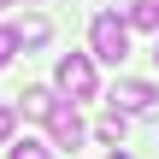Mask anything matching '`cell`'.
I'll use <instances>...</instances> for the list:
<instances>
[{"mask_svg":"<svg viewBox=\"0 0 159 159\" xmlns=\"http://www.w3.org/2000/svg\"><path fill=\"white\" fill-rule=\"evenodd\" d=\"M89 41H94V59H106V65H124L130 59V24L118 12H100L89 24Z\"/></svg>","mask_w":159,"mask_h":159,"instance_id":"cell-1","label":"cell"},{"mask_svg":"<svg viewBox=\"0 0 159 159\" xmlns=\"http://www.w3.org/2000/svg\"><path fill=\"white\" fill-rule=\"evenodd\" d=\"M53 83H59V94H71V100H94V59H89V53H65L59 71H53Z\"/></svg>","mask_w":159,"mask_h":159,"instance_id":"cell-2","label":"cell"},{"mask_svg":"<svg viewBox=\"0 0 159 159\" xmlns=\"http://www.w3.org/2000/svg\"><path fill=\"white\" fill-rule=\"evenodd\" d=\"M112 112H124V118H153V112H159V89L124 77V83L112 89Z\"/></svg>","mask_w":159,"mask_h":159,"instance_id":"cell-3","label":"cell"},{"mask_svg":"<svg viewBox=\"0 0 159 159\" xmlns=\"http://www.w3.org/2000/svg\"><path fill=\"white\" fill-rule=\"evenodd\" d=\"M47 130H53V148H83V136H89V130H83V118H77V106H65V100L53 106Z\"/></svg>","mask_w":159,"mask_h":159,"instance_id":"cell-4","label":"cell"},{"mask_svg":"<svg viewBox=\"0 0 159 159\" xmlns=\"http://www.w3.org/2000/svg\"><path fill=\"white\" fill-rule=\"evenodd\" d=\"M47 35H53V24H47V18H35V12L12 24V41H18V47H47Z\"/></svg>","mask_w":159,"mask_h":159,"instance_id":"cell-5","label":"cell"},{"mask_svg":"<svg viewBox=\"0 0 159 159\" xmlns=\"http://www.w3.org/2000/svg\"><path fill=\"white\" fill-rule=\"evenodd\" d=\"M53 106H59V94H53V89H24L12 112H24V118H53Z\"/></svg>","mask_w":159,"mask_h":159,"instance_id":"cell-6","label":"cell"},{"mask_svg":"<svg viewBox=\"0 0 159 159\" xmlns=\"http://www.w3.org/2000/svg\"><path fill=\"white\" fill-rule=\"evenodd\" d=\"M124 24H136V30H159V0H130V6H124Z\"/></svg>","mask_w":159,"mask_h":159,"instance_id":"cell-7","label":"cell"},{"mask_svg":"<svg viewBox=\"0 0 159 159\" xmlns=\"http://www.w3.org/2000/svg\"><path fill=\"white\" fill-rule=\"evenodd\" d=\"M6 159H53V148H47V142H30V136H24V142H12V153Z\"/></svg>","mask_w":159,"mask_h":159,"instance_id":"cell-8","label":"cell"},{"mask_svg":"<svg viewBox=\"0 0 159 159\" xmlns=\"http://www.w3.org/2000/svg\"><path fill=\"white\" fill-rule=\"evenodd\" d=\"M118 136H124V112H106L100 118V142H118Z\"/></svg>","mask_w":159,"mask_h":159,"instance_id":"cell-9","label":"cell"},{"mask_svg":"<svg viewBox=\"0 0 159 159\" xmlns=\"http://www.w3.org/2000/svg\"><path fill=\"white\" fill-rule=\"evenodd\" d=\"M12 130H18V112H12V106H0V148L12 142Z\"/></svg>","mask_w":159,"mask_h":159,"instance_id":"cell-10","label":"cell"},{"mask_svg":"<svg viewBox=\"0 0 159 159\" xmlns=\"http://www.w3.org/2000/svg\"><path fill=\"white\" fill-rule=\"evenodd\" d=\"M12 53H18V41H12V30H0V65H12Z\"/></svg>","mask_w":159,"mask_h":159,"instance_id":"cell-11","label":"cell"},{"mask_svg":"<svg viewBox=\"0 0 159 159\" xmlns=\"http://www.w3.org/2000/svg\"><path fill=\"white\" fill-rule=\"evenodd\" d=\"M153 59H159V47H153Z\"/></svg>","mask_w":159,"mask_h":159,"instance_id":"cell-12","label":"cell"},{"mask_svg":"<svg viewBox=\"0 0 159 159\" xmlns=\"http://www.w3.org/2000/svg\"><path fill=\"white\" fill-rule=\"evenodd\" d=\"M0 6H6V0H0Z\"/></svg>","mask_w":159,"mask_h":159,"instance_id":"cell-13","label":"cell"}]
</instances>
